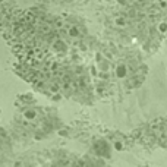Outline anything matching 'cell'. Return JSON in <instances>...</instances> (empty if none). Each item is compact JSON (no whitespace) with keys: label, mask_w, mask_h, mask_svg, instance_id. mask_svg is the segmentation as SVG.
I'll list each match as a JSON object with an SVG mask.
<instances>
[{"label":"cell","mask_w":167,"mask_h":167,"mask_svg":"<svg viewBox=\"0 0 167 167\" xmlns=\"http://www.w3.org/2000/svg\"><path fill=\"white\" fill-rule=\"evenodd\" d=\"M24 114H25V119H28V120H32V119H35V116H37L34 110H27Z\"/></svg>","instance_id":"1"}]
</instances>
